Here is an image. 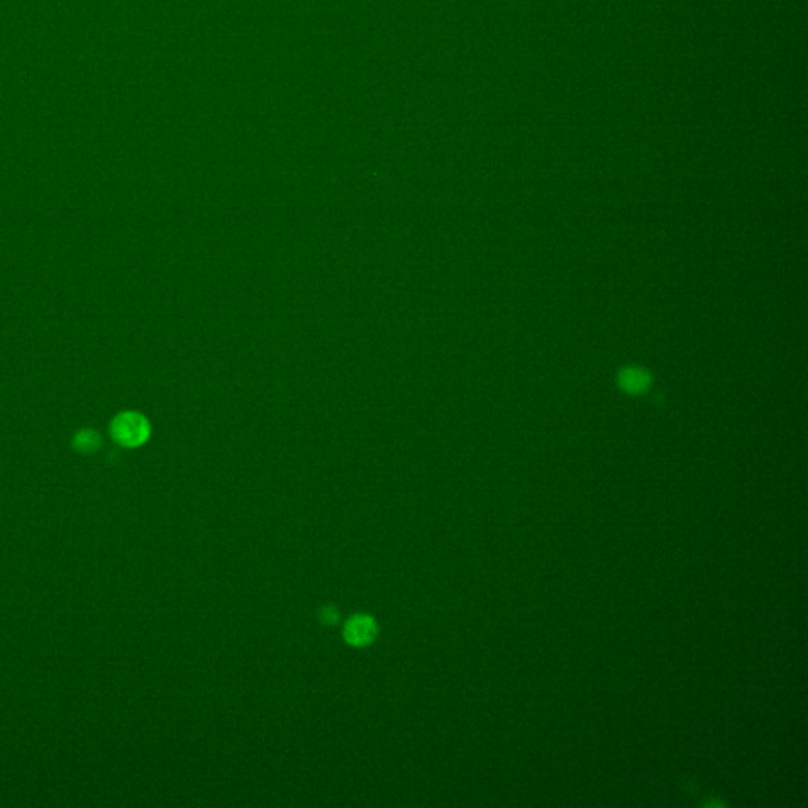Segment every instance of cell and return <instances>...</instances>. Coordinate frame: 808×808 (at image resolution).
<instances>
[{"mask_svg": "<svg viewBox=\"0 0 808 808\" xmlns=\"http://www.w3.org/2000/svg\"><path fill=\"white\" fill-rule=\"evenodd\" d=\"M111 436L125 449H135L146 442L150 436L149 420L139 412L127 411L117 414L111 422Z\"/></svg>", "mask_w": 808, "mask_h": 808, "instance_id": "1", "label": "cell"}, {"mask_svg": "<svg viewBox=\"0 0 808 808\" xmlns=\"http://www.w3.org/2000/svg\"><path fill=\"white\" fill-rule=\"evenodd\" d=\"M379 626L374 617L368 614H356L347 619L343 628V636L347 645L354 647H365L378 638Z\"/></svg>", "mask_w": 808, "mask_h": 808, "instance_id": "2", "label": "cell"}, {"mask_svg": "<svg viewBox=\"0 0 808 808\" xmlns=\"http://www.w3.org/2000/svg\"><path fill=\"white\" fill-rule=\"evenodd\" d=\"M621 385L627 392L638 393L647 387V376L642 371L632 368V370H627L621 374Z\"/></svg>", "mask_w": 808, "mask_h": 808, "instance_id": "3", "label": "cell"}, {"mask_svg": "<svg viewBox=\"0 0 808 808\" xmlns=\"http://www.w3.org/2000/svg\"><path fill=\"white\" fill-rule=\"evenodd\" d=\"M101 439L98 436V433L94 430H82L81 433H77L76 437H75V447L76 450L84 452V453H90V452H95L98 447H100Z\"/></svg>", "mask_w": 808, "mask_h": 808, "instance_id": "4", "label": "cell"}, {"mask_svg": "<svg viewBox=\"0 0 808 808\" xmlns=\"http://www.w3.org/2000/svg\"><path fill=\"white\" fill-rule=\"evenodd\" d=\"M338 611L335 608H324L323 611V622L325 623H337L338 622Z\"/></svg>", "mask_w": 808, "mask_h": 808, "instance_id": "5", "label": "cell"}]
</instances>
